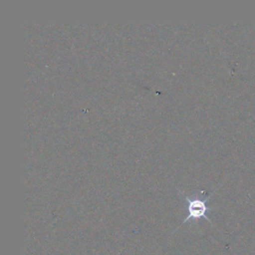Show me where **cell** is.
I'll use <instances>...</instances> for the list:
<instances>
[{
    "label": "cell",
    "mask_w": 255,
    "mask_h": 255,
    "mask_svg": "<svg viewBox=\"0 0 255 255\" xmlns=\"http://www.w3.org/2000/svg\"><path fill=\"white\" fill-rule=\"evenodd\" d=\"M179 193L182 194L183 197L185 198L187 202V211H188V214L185 217V219H183L181 225L186 223L189 220H197L199 218H204L211 223V220L207 215V212L211 208L208 207L206 204L210 194H207L206 191L204 190H200L194 195H187L180 190H179Z\"/></svg>",
    "instance_id": "6da1fadb"
}]
</instances>
